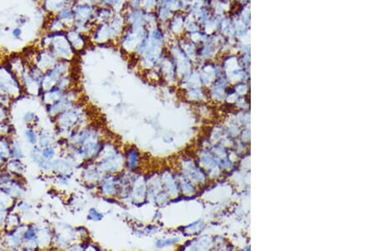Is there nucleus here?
Segmentation results:
<instances>
[{
  "label": "nucleus",
  "mask_w": 380,
  "mask_h": 251,
  "mask_svg": "<svg viewBox=\"0 0 380 251\" xmlns=\"http://www.w3.org/2000/svg\"><path fill=\"white\" fill-rule=\"evenodd\" d=\"M22 84L19 76L10 66H0V93L10 97H19L22 93Z\"/></svg>",
  "instance_id": "f257e3e1"
},
{
  "label": "nucleus",
  "mask_w": 380,
  "mask_h": 251,
  "mask_svg": "<svg viewBox=\"0 0 380 251\" xmlns=\"http://www.w3.org/2000/svg\"><path fill=\"white\" fill-rule=\"evenodd\" d=\"M49 50L61 60L70 61L75 55V51L69 42L65 32L52 33V42Z\"/></svg>",
  "instance_id": "f03ea898"
},
{
  "label": "nucleus",
  "mask_w": 380,
  "mask_h": 251,
  "mask_svg": "<svg viewBox=\"0 0 380 251\" xmlns=\"http://www.w3.org/2000/svg\"><path fill=\"white\" fill-rule=\"evenodd\" d=\"M97 9V5L78 3L76 1H74V3H73L74 23H90L96 25L95 15Z\"/></svg>",
  "instance_id": "7ed1b4c3"
},
{
  "label": "nucleus",
  "mask_w": 380,
  "mask_h": 251,
  "mask_svg": "<svg viewBox=\"0 0 380 251\" xmlns=\"http://www.w3.org/2000/svg\"><path fill=\"white\" fill-rule=\"evenodd\" d=\"M58 58L49 49H39L35 53L33 65L43 72L49 71L58 62Z\"/></svg>",
  "instance_id": "20e7f679"
},
{
  "label": "nucleus",
  "mask_w": 380,
  "mask_h": 251,
  "mask_svg": "<svg viewBox=\"0 0 380 251\" xmlns=\"http://www.w3.org/2000/svg\"><path fill=\"white\" fill-rule=\"evenodd\" d=\"M42 11L50 16H55L67 5L73 4L74 0H40Z\"/></svg>",
  "instance_id": "39448f33"
},
{
  "label": "nucleus",
  "mask_w": 380,
  "mask_h": 251,
  "mask_svg": "<svg viewBox=\"0 0 380 251\" xmlns=\"http://www.w3.org/2000/svg\"><path fill=\"white\" fill-rule=\"evenodd\" d=\"M65 33L67 36L69 42L72 46V48L74 49V51H81L86 48L87 41L86 35L79 33L74 28L67 30Z\"/></svg>",
  "instance_id": "423d86ee"
},
{
  "label": "nucleus",
  "mask_w": 380,
  "mask_h": 251,
  "mask_svg": "<svg viewBox=\"0 0 380 251\" xmlns=\"http://www.w3.org/2000/svg\"><path fill=\"white\" fill-rule=\"evenodd\" d=\"M55 17L62 20L67 30L73 28L74 25V11H73V4H69L59 10L58 13L55 15Z\"/></svg>",
  "instance_id": "0eeeda50"
},
{
  "label": "nucleus",
  "mask_w": 380,
  "mask_h": 251,
  "mask_svg": "<svg viewBox=\"0 0 380 251\" xmlns=\"http://www.w3.org/2000/svg\"><path fill=\"white\" fill-rule=\"evenodd\" d=\"M66 31H67V27L65 26L64 22L55 16H52V18L47 22L46 32L48 33H56L66 32Z\"/></svg>",
  "instance_id": "6e6552de"
},
{
  "label": "nucleus",
  "mask_w": 380,
  "mask_h": 251,
  "mask_svg": "<svg viewBox=\"0 0 380 251\" xmlns=\"http://www.w3.org/2000/svg\"><path fill=\"white\" fill-rule=\"evenodd\" d=\"M12 198L4 189H0V209H7L12 204Z\"/></svg>",
  "instance_id": "1a4fd4ad"
},
{
  "label": "nucleus",
  "mask_w": 380,
  "mask_h": 251,
  "mask_svg": "<svg viewBox=\"0 0 380 251\" xmlns=\"http://www.w3.org/2000/svg\"><path fill=\"white\" fill-rule=\"evenodd\" d=\"M37 229L36 228H29L28 229H26V231H25L24 233V239L26 240L29 245L33 244V243H36L37 242Z\"/></svg>",
  "instance_id": "9d476101"
},
{
  "label": "nucleus",
  "mask_w": 380,
  "mask_h": 251,
  "mask_svg": "<svg viewBox=\"0 0 380 251\" xmlns=\"http://www.w3.org/2000/svg\"><path fill=\"white\" fill-rule=\"evenodd\" d=\"M7 169L10 171L11 173L13 174H17V173H21L22 172L23 166L21 161H19V159H14L11 161H9V163L6 164Z\"/></svg>",
  "instance_id": "9b49d317"
},
{
  "label": "nucleus",
  "mask_w": 380,
  "mask_h": 251,
  "mask_svg": "<svg viewBox=\"0 0 380 251\" xmlns=\"http://www.w3.org/2000/svg\"><path fill=\"white\" fill-rule=\"evenodd\" d=\"M12 146L4 137H0V153L5 158L10 157Z\"/></svg>",
  "instance_id": "f8f14e48"
},
{
  "label": "nucleus",
  "mask_w": 380,
  "mask_h": 251,
  "mask_svg": "<svg viewBox=\"0 0 380 251\" xmlns=\"http://www.w3.org/2000/svg\"><path fill=\"white\" fill-rule=\"evenodd\" d=\"M19 221L20 220H19V216L17 215V214H12V215L7 216L6 221H5L6 229L8 228L9 231L16 229L17 226H19Z\"/></svg>",
  "instance_id": "ddd939ff"
},
{
  "label": "nucleus",
  "mask_w": 380,
  "mask_h": 251,
  "mask_svg": "<svg viewBox=\"0 0 380 251\" xmlns=\"http://www.w3.org/2000/svg\"><path fill=\"white\" fill-rule=\"evenodd\" d=\"M26 137L30 144L35 145L37 142V135L33 129H28L26 130Z\"/></svg>",
  "instance_id": "4468645a"
},
{
  "label": "nucleus",
  "mask_w": 380,
  "mask_h": 251,
  "mask_svg": "<svg viewBox=\"0 0 380 251\" xmlns=\"http://www.w3.org/2000/svg\"><path fill=\"white\" fill-rule=\"evenodd\" d=\"M10 34L12 36V37L16 40H19V39L22 37L23 36V30L22 27H19V26H14L10 30Z\"/></svg>",
  "instance_id": "2eb2a0df"
},
{
  "label": "nucleus",
  "mask_w": 380,
  "mask_h": 251,
  "mask_svg": "<svg viewBox=\"0 0 380 251\" xmlns=\"http://www.w3.org/2000/svg\"><path fill=\"white\" fill-rule=\"evenodd\" d=\"M10 156L12 158H16V159H20V158H24V154H23L22 150L21 148L18 146V145H13L12 149H11V154Z\"/></svg>",
  "instance_id": "dca6fc26"
},
{
  "label": "nucleus",
  "mask_w": 380,
  "mask_h": 251,
  "mask_svg": "<svg viewBox=\"0 0 380 251\" xmlns=\"http://www.w3.org/2000/svg\"><path fill=\"white\" fill-rule=\"evenodd\" d=\"M28 22L27 20V17L26 16H17L15 18V24L16 26H19V27H23V26H26V24Z\"/></svg>",
  "instance_id": "f3484780"
},
{
  "label": "nucleus",
  "mask_w": 380,
  "mask_h": 251,
  "mask_svg": "<svg viewBox=\"0 0 380 251\" xmlns=\"http://www.w3.org/2000/svg\"><path fill=\"white\" fill-rule=\"evenodd\" d=\"M42 158H44L45 160H49V159H51L53 157L54 151L52 148H48L47 147L44 151H42Z\"/></svg>",
  "instance_id": "a211bd4d"
},
{
  "label": "nucleus",
  "mask_w": 380,
  "mask_h": 251,
  "mask_svg": "<svg viewBox=\"0 0 380 251\" xmlns=\"http://www.w3.org/2000/svg\"><path fill=\"white\" fill-rule=\"evenodd\" d=\"M7 216H8L7 209H0V227L5 225Z\"/></svg>",
  "instance_id": "6ab92c4d"
},
{
  "label": "nucleus",
  "mask_w": 380,
  "mask_h": 251,
  "mask_svg": "<svg viewBox=\"0 0 380 251\" xmlns=\"http://www.w3.org/2000/svg\"><path fill=\"white\" fill-rule=\"evenodd\" d=\"M34 119H35V114L33 113H31V112H28V113H26L25 114V116L23 118V120H24L25 123H31L34 121Z\"/></svg>",
  "instance_id": "aec40b11"
},
{
  "label": "nucleus",
  "mask_w": 380,
  "mask_h": 251,
  "mask_svg": "<svg viewBox=\"0 0 380 251\" xmlns=\"http://www.w3.org/2000/svg\"><path fill=\"white\" fill-rule=\"evenodd\" d=\"M7 158L0 153V167H2L3 164L6 163Z\"/></svg>",
  "instance_id": "412c9836"
}]
</instances>
